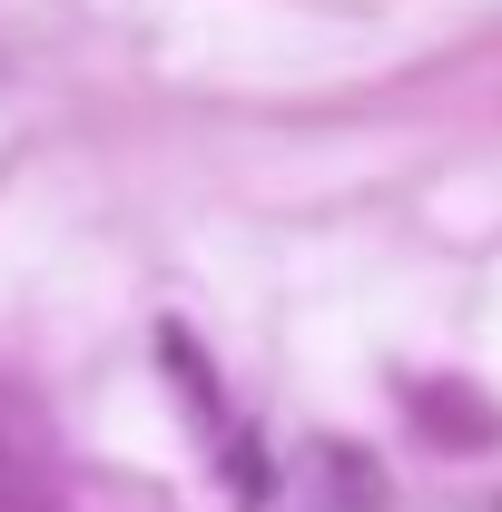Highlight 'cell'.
<instances>
[{
	"mask_svg": "<svg viewBox=\"0 0 502 512\" xmlns=\"http://www.w3.org/2000/svg\"><path fill=\"white\" fill-rule=\"evenodd\" d=\"M0 512H60V483H50L40 444L10 434V424H0Z\"/></svg>",
	"mask_w": 502,
	"mask_h": 512,
	"instance_id": "1",
	"label": "cell"
}]
</instances>
